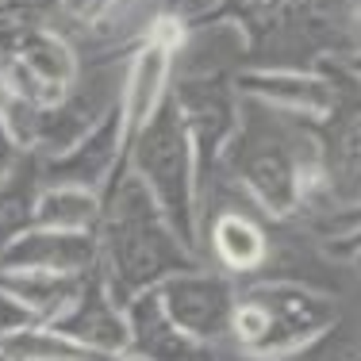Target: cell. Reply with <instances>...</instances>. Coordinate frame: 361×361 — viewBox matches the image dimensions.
Segmentation results:
<instances>
[{
  "mask_svg": "<svg viewBox=\"0 0 361 361\" xmlns=\"http://www.w3.org/2000/svg\"><path fill=\"white\" fill-rule=\"evenodd\" d=\"M219 169H227L238 192L250 196L254 208L269 219H292L315 212L323 200L331 204L319 127L246 97L238 131Z\"/></svg>",
  "mask_w": 361,
  "mask_h": 361,
  "instance_id": "1",
  "label": "cell"
},
{
  "mask_svg": "<svg viewBox=\"0 0 361 361\" xmlns=\"http://www.w3.org/2000/svg\"><path fill=\"white\" fill-rule=\"evenodd\" d=\"M100 196H104L97 227L100 273L119 307H127L146 288H158L173 273L200 265V257L180 243L173 223L131 169L111 180Z\"/></svg>",
  "mask_w": 361,
  "mask_h": 361,
  "instance_id": "2",
  "label": "cell"
},
{
  "mask_svg": "<svg viewBox=\"0 0 361 361\" xmlns=\"http://www.w3.org/2000/svg\"><path fill=\"white\" fill-rule=\"evenodd\" d=\"M338 319L342 315L331 292L296 277H262L238 288L231 338L246 357L285 361L300 350L319 346Z\"/></svg>",
  "mask_w": 361,
  "mask_h": 361,
  "instance_id": "3",
  "label": "cell"
},
{
  "mask_svg": "<svg viewBox=\"0 0 361 361\" xmlns=\"http://www.w3.org/2000/svg\"><path fill=\"white\" fill-rule=\"evenodd\" d=\"M127 169L150 188L158 208L173 223L180 243L200 257V188H196V158L185 119L173 97L154 111L142 135L127 150Z\"/></svg>",
  "mask_w": 361,
  "mask_h": 361,
  "instance_id": "4",
  "label": "cell"
},
{
  "mask_svg": "<svg viewBox=\"0 0 361 361\" xmlns=\"http://www.w3.org/2000/svg\"><path fill=\"white\" fill-rule=\"evenodd\" d=\"M169 97L177 100L188 142H192L196 188H200V204H204L208 180H212V173H219L223 154H227V146L238 131L243 97H238V89H235V77H219V73H200V77L173 73Z\"/></svg>",
  "mask_w": 361,
  "mask_h": 361,
  "instance_id": "5",
  "label": "cell"
},
{
  "mask_svg": "<svg viewBox=\"0 0 361 361\" xmlns=\"http://www.w3.org/2000/svg\"><path fill=\"white\" fill-rule=\"evenodd\" d=\"M158 296L166 315L192 338H204V342L231 338V319H235V307H238V285L231 273L192 265V269H180L161 281Z\"/></svg>",
  "mask_w": 361,
  "mask_h": 361,
  "instance_id": "6",
  "label": "cell"
},
{
  "mask_svg": "<svg viewBox=\"0 0 361 361\" xmlns=\"http://www.w3.org/2000/svg\"><path fill=\"white\" fill-rule=\"evenodd\" d=\"M238 97L281 111V116L304 119L323 127L338 108V89L331 77L304 70V66H243L235 73Z\"/></svg>",
  "mask_w": 361,
  "mask_h": 361,
  "instance_id": "7",
  "label": "cell"
},
{
  "mask_svg": "<svg viewBox=\"0 0 361 361\" xmlns=\"http://www.w3.org/2000/svg\"><path fill=\"white\" fill-rule=\"evenodd\" d=\"M127 326H131L127 357L135 361H246V354H227L223 342H204L180 331L161 307L158 288H146L127 304Z\"/></svg>",
  "mask_w": 361,
  "mask_h": 361,
  "instance_id": "8",
  "label": "cell"
},
{
  "mask_svg": "<svg viewBox=\"0 0 361 361\" xmlns=\"http://www.w3.org/2000/svg\"><path fill=\"white\" fill-rule=\"evenodd\" d=\"M58 334L97 350L104 357H127L131 354V326H127V307L116 304V296L104 285L100 265L85 277L81 292L58 319H50Z\"/></svg>",
  "mask_w": 361,
  "mask_h": 361,
  "instance_id": "9",
  "label": "cell"
},
{
  "mask_svg": "<svg viewBox=\"0 0 361 361\" xmlns=\"http://www.w3.org/2000/svg\"><path fill=\"white\" fill-rule=\"evenodd\" d=\"M123 173H127V150H123L119 104L77 146H70L58 158H42V185H81V188L104 192L111 180Z\"/></svg>",
  "mask_w": 361,
  "mask_h": 361,
  "instance_id": "10",
  "label": "cell"
},
{
  "mask_svg": "<svg viewBox=\"0 0 361 361\" xmlns=\"http://www.w3.org/2000/svg\"><path fill=\"white\" fill-rule=\"evenodd\" d=\"M100 265L97 231H50L31 227L0 254V269H42L85 277Z\"/></svg>",
  "mask_w": 361,
  "mask_h": 361,
  "instance_id": "11",
  "label": "cell"
},
{
  "mask_svg": "<svg viewBox=\"0 0 361 361\" xmlns=\"http://www.w3.org/2000/svg\"><path fill=\"white\" fill-rule=\"evenodd\" d=\"M200 243H208V250L216 254V269L231 273V277L262 273L273 257L265 227L243 208H216L212 216H204Z\"/></svg>",
  "mask_w": 361,
  "mask_h": 361,
  "instance_id": "12",
  "label": "cell"
},
{
  "mask_svg": "<svg viewBox=\"0 0 361 361\" xmlns=\"http://www.w3.org/2000/svg\"><path fill=\"white\" fill-rule=\"evenodd\" d=\"M331 204H361V100L334 108L319 127Z\"/></svg>",
  "mask_w": 361,
  "mask_h": 361,
  "instance_id": "13",
  "label": "cell"
},
{
  "mask_svg": "<svg viewBox=\"0 0 361 361\" xmlns=\"http://www.w3.org/2000/svg\"><path fill=\"white\" fill-rule=\"evenodd\" d=\"M42 188V158L35 150H27L16 169L0 180V254L35 227V200Z\"/></svg>",
  "mask_w": 361,
  "mask_h": 361,
  "instance_id": "14",
  "label": "cell"
},
{
  "mask_svg": "<svg viewBox=\"0 0 361 361\" xmlns=\"http://www.w3.org/2000/svg\"><path fill=\"white\" fill-rule=\"evenodd\" d=\"M85 277H73V273H42V269H0V288H8L16 300H23L39 315V323H50L77 300Z\"/></svg>",
  "mask_w": 361,
  "mask_h": 361,
  "instance_id": "15",
  "label": "cell"
},
{
  "mask_svg": "<svg viewBox=\"0 0 361 361\" xmlns=\"http://www.w3.org/2000/svg\"><path fill=\"white\" fill-rule=\"evenodd\" d=\"M104 196L81 185H42L35 200V227L50 231H97Z\"/></svg>",
  "mask_w": 361,
  "mask_h": 361,
  "instance_id": "16",
  "label": "cell"
},
{
  "mask_svg": "<svg viewBox=\"0 0 361 361\" xmlns=\"http://www.w3.org/2000/svg\"><path fill=\"white\" fill-rule=\"evenodd\" d=\"M54 4V20L50 23H70V27H77V31H85L89 23H97L100 16L108 12L116 0H50Z\"/></svg>",
  "mask_w": 361,
  "mask_h": 361,
  "instance_id": "17",
  "label": "cell"
},
{
  "mask_svg": "<svg viewBox=\"0 0 361 361\" xmlns=\"http://www.w3.org/2000/svg\"><path fill=\"white\" fill-rule=\"evenodd\" d=\"M319 361H361V331H350L338 319L319 342Z\"/></svg>",
  "mask_w": 361,
  "mask_h": 361,
  "instance_id": "18",
  "label": "cell"
},
{
  "mask_svg": "<svg viewBox=\"0 0 361 361\" xmlns=\"http://www.w3.org/2000/svg\"><path fill=\"white\" fill-rule=\"evenodd\" d=\"M23 154H27V150L20 146V139L12 135V127H8V123H4V116H0V180L12 173L16 161H20Z\"/></svg>",
  "mask_w": 361,
  "mask_h": 361,
  "instance_id": "19",
  "label": "cell"
},
{
  "mask_svg": "<svg viewBox=\"0 0 361 361\" xmlns=\"http://www.w3.org/2000/svg\"><path fill=\"white\" fill-rule=\"evenodd\" d=\"M342 66H346V73H350V77H357V81H361V50L346 54V58H342Z\"/></svg>",
  "mask_w": 361,
  "mask_h": 361,
  "instance_id": "20",
  "label": "cell"
},
{
  "mask_svg": "<svg viewBox=\"0 0 361 361\" xmlns=\"http://www.w3.org/2000/svg\"><path fill=\"white\" fill-rule=\"evenodd\" d=\"M350 265H354V273L361 277V250H354V254H350Z\"/></svg>",
  "mask_w": 361,
  "mask_h": 361,
  "instance_id": "21",
  "label": "cell"
}]
</instances>
